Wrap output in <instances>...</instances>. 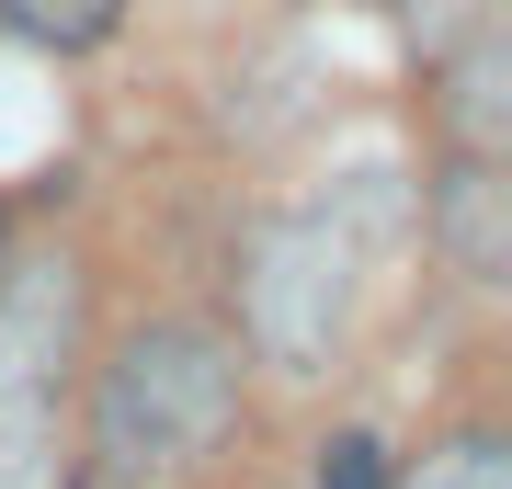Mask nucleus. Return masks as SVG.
Wrapping results in <instances>:
<instances>
[{"label": "nucleus", "mask_w": 512, "mask_h": 489, "mask_svg": "<svg viewBox=\"0 0 512 489\" xmlns=\"http://www.w3.org/2000/svg\"><path fill=\"white\" fill-rule=\"evenodd\" d=\"M319 489H387V455H376L365 433H342V444L319 455Z\"/></svg>", "instance_id": "nucleus-3"}, {"label": "nucleus", "mask_w": 512, "mask_h": 489, "mask_svg": "<svg viewBox=\"0 0 512 489\" xmlns=\"http://www.w3.org/2000/svg\"><path fill=\"white\" fill-rule=\"evenodd\" d=\"M433 489H501V455L490 444H456V467H444Z\"/></svg>", "instance_id": "nucleus-4"}, {"label": "nucleus", "mask_w": 512, "mask_h": 489, "mask_svg": "<svg viewBox=\"0 0 512 489\" xmlns=\"http://www.w3.org/2000/svg\"><path fill=\"white\" fill-rule=\"evenodd\" d=\"M0 262H12V217H0Z\"/></svg>", "instance_id": "nucleus-5"}, {"label": "nucleus", "mask_w": 512, "mask_h": 489, "mask_svg": "<svg viewBox=\"0 0 512 489\" xmlns=\"http://www.w3.org/2000/svg\"><path fill=\"white\" fill-rule=\"evenodd\" d=\"M0 23L35 35V46H103L126 23V0H0Z\"/></svg>", "instance_id": "nucleus-2"}, {"label": "nucleus", "mask_w": 512, "mask_h": 489, "mask_svg": "<svg viewBox=\"0 0 512 489\" xmlns=\"http://www.w3.org/2000/svg\"><path fill=\"white\" fill-rule=\"evenodd\" d=\"M228 421H239V342L217 319H148L103 364L92 455H103V478H171L194 455H217Z\"/></svg>", "instance_id": "nucleus-1"}]
</instances>
